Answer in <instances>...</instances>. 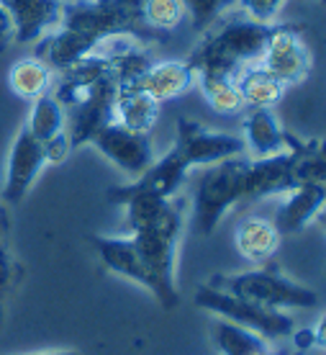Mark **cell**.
<instances>
[{
    "mask_svg": "<svg viewBox=\"0 0 326 355\" xmlns=\"http://www.w3.org/2000/svg\"><path fill=\"white\" fill-rule=\"evenodd\" d=\"M183 227H185V201L172 196L157 222L147 230L129 234L150 278L147 291L154 293V299L165 309H175L180 304V293L175 286V255Z\"/></svg>",
    "mask_w": 326,
    "mask_h": 355,
    "instance_id": "6da1fadb",
    "label": "cell"
},
{
    "mask_svg": "<svg viewBox=\"0 0 326 355\" xmlns=\"http://www.w3.org/2000/svg\"><path fill=\"white\" fill-rule=\"evenodd\" d=\"M273 24H257L252 18H234L224 26L213 28L201 49L188 60L195 72L219 70L237 72L244 64H252L264 52Z\"/></svg>",
    "mask_w": 326,
    "mask_h": 355,
    "instance_id": "7a4b0ae2",
    "label": "cell"
},
{
    "mask_svg": "<svg viewBox=\"0 0 326 355\" xmlns=\"http://www.w3.org/2000/svg\"><path fill=\"white\" fill-rule=\"evenodd\" d=\"M211 288L234 293L239 299L255 302L267 309H314L318 306V293L309 286L296 284L275 268H255L244 273L213 275L208 281Z\"/></svg>",
    "mask_w": 326,
    "mask_h": 355,
    "instance_id": "3957f363",
    "label": "cell"
},
{
    "mask_svg": "<svg viewBox=\"0 0 326 355\" xmlns=\"http://www.w3.org/2000/svg\"><path fill=\"white\" fill-rule=\"evenodd\" d=\"M249 160L231 157V160L208 165L198 178L193 198V227L201 237H208L216 232L221 219L244 201V175H247Z\"/></svg>",
    "mask_w": 326,
    "mask_h": 355,
    "instance_id": "277c9868",
    "label": "cell"
},
{
    "mask_svg": "<svg viewBox=\"0 0 326 355\" xmlns=\"http://www.w3.org/2000/svg\"><path fill=\"white\" fill-rule=\"evenodd\" d=\"M195 304L201 309L216 314L219 320L234 322L239 327L252 329L264 340H285L296 332V322L288 311L282 309H267L255 302L239 299L234 293L219 291L206 284L195 291Z\"/></svg>",
    "mask_w": 326,
    "mask_h": 355,
    "instance_id": "5b68a950",
    "label": "cell"
},
{
    "mask_svg": "<svg viewBox=\"0 0 326 355\" xmlns=\"http://www.w3.org/2000/svg\"><path fill=\"white\" fill-rule=\"evenodd\" d=\"M257 64L270 72L273 78H278L285 88H291L311 75L314 57H311V49L300 39V31L296 26H273Z\"/></svg>",
    "mask_w": 326,
    "mask_h": 355,
    "instance_id": "8992f818",
    "label": "cell"
},
{
    "mask_svg": "<svg viewBox=\"0 0 326 355\" xmlns=\"http://www.w3.org/2000/svg\"><path fill=\"white\" fill-rule=\"evenodd\" d=\"M175 150L183 155L188 168H208L216 162L242 157L244 155V142L237 134L213 132L208 126L198 124L193 119H180L177 121V139Z\"/></svg>",
    "mask_w": 326,
    "mask_h": 355,
    "instance_id": "52a82bcc",
    "label": "cell"
},
{
    "mask_svg": "<svg viewBox=\"0 0 326 355\" xmlns=\"http://www.w3.org/2000/svg\"><path fill=\"white\" fill-rule=\"evenodd\" d=\"M106 160H111L118 170H124L129 175L139 178L144 170L154 162V152H152L150 134H136L132 129H124L118 124H106L100 132L90 139Z\"/></svg>",
    "mask_w": 326,
    "mask_h": 355,
    "instance_id": "ba28073f",
    "label": "cell"
},
{
    "mask_svg": "<svg viewBox=\"0 0 326 355\" xmlns=\"http://www.w3.org/2000/svg\"><path fill=\"white\" fill-rule=\"evenodd\" d=\"M46 168V157L42 144L36 142L24 126L10 144L8 165H6V180H3V201L10 206L21 204L31 186L36 183L39 173Z\"/></svg>",
    "mask_w": 326,
    "mask_h": 355,
    "instance_id": "9c48e42d",
    "label": "cell"
},
{
    "mask_svg": "<svg viewBox=\"0 0 326 355\" xmlns=\"http://www.w3.org/2000/svg\"><path fill=\"white\" fill-rule=\"evenodd\" d=\"M296 139L291 137L288 150L270 155V157H257L249 160L247 175H244V201H257L267 196H285L296 188Z\"/></svg>",
    "mask_w": 326,
    "mask_h": 355,
    "instance_id": "30bf717a",
    "label": "cell"
},
{
    "mask_svg": "<svg viewBox=\"0 0 326 355\" xmlns=\"http://www.w3.org/2000/svg\"><path fill=\"white\" fill-rule=\"evenodd\" d=\"M13 21V42L28 44L44 34H52L62 24L64 0H3Z\"/></svg>",
    "mask_w": 326,
    "mask_h": 355,
    "instance_id": "8fae6325",
    "label": "cell"
},
{
    "mask_svg": "<svg viewBox=\"0 0 326 355\" xmlns=\"http://www.w3.org/2000/svg\"><path fill=\"white\" fill-rule=\"evenodd\" d=\"M195 85V70L188 60H165V62H152L139 78L126 85V88L141 90L157 103L172 101V98L185 96Z\"/></svg>",
    "mask_w": 326,
    "mask_h": 355,
    "instance_id": "7c38bea8",
    "label": "cell"
},
{
    "mask_svg": "<svg viewBox=\"0 0 326 355\" xmlns=\"http://www.w3.org/2000/svg\"><path fill=\"white\" fill-rule=\"evenodd\" d=\"M242 132H244L242 137L244 150L252 152L255 160L278 155V152L288 150V144H291V134L282 129L278 116L270 108H249L242 121Z\"/></svg>",
    "mask_w": 326,
    "mask_h": 355,
    "instance_id": "4fadbf2b",
    "label": "cell"
},
{
    "mask_svg": "<svg viewBox=\"0 0 326 355\" xmlns=\"http://www.w3.org/2000/svg\"><path fill=\"white\" fill-rule=\"evenodd\" d=\"M324 186H296L285 193V201L275 214V230L282 234H298L324 211Z\"/></svg>",
    "mask_w": 326,
    "mask_h": 355,
    "instance_id": "5bb4252c",
    "label": "cell"
},
{
    "mask_svg": "<svg viewBox=\"0 0 326 355\" xmlns=\"http://www.w3.org/2000/svg\"><path fill=\"white\" fill-rule=\"evenodd\" d=\"M280 232L275 230L273 219L264 216H247L234 230V248L247 263H267L280 248Z\"/></svg>",
    "mask_w": 326,
    "mask_h": 355,
    "instance_id": "9a60e30c",
    "label": "cell"
},
{
    "mask_svg": "<svg viewBox=\"0 0 326 355\" xmlns=\"http://www.w3.org/2000/svg\"><path fill=\"white\" fill-rule=\"evenodd\" d=\"M93 248H96L98 258L103 260V266L114 273L124 275L134 284L150 288V278H147V270L141 266V258L136 248H134L132 237H103V234H96L90 237Z\"/></svg>",
    "mask_w": 326,
    "mask_h": 355,
    "instance_id": "2e32d148",
    "label": "cell"
},
{
    "mask_svg": "<svg viewBox=\"0 0 326 355\" xmlns=\"http://www.w3.org/2000/svg\"><path fill=\"white\" fill-rule=\"evenodd\" d=\"M188 173H190L188 162L183 160V155L172 147L167 155H162L159 160L152 162L139 178H134V186L144 188V191H152V193L162 196V198H172V196H177V191L183 188Z\"/></svg>",
    "mask_w": 326,
    "mask_h": 355,
    "instance_id": "e0dca14e",
    "label": "cell"
},
{
    "mask_svg": "<svg viewBox=\"0 0 326 355\" xmlns=\"http://www.w3.org/2000/svg\"><path fill=\"white\" fill-rule=\"evenodd\" d=\"M234 75L237 72H219V70L195 72V85L201 90V96L206 98V103L211 106V111H216L221 116H237L247 111Z\"/></svg>",
    "mask_w": 326,
    "mask_h": 355,
    "instance_id": "ac0fdd59",
    "label": "cell"
},
{
    "mask_svg": "<svg viewBox=\"0 0 326 355\" xmlns=\"http://www.w3.org/2000/svg\"><path fill=\"white\" fill-rule=\"evenodd\" d=\"M93 46H96V42L90 36L80 34V31H75L70 26H57L46 39L42 54H36V57H42L52 70L62 72L67 67H72V64H78L80 60L90 57Z\"/></svg>",
    "mask_w": 326,
    "mask_h": 355,
    "instance_id": "d6986e66",
    "label": "cell"
},
{
    "mask_svg": "<svg viewBox=\"0 0 326 355\" xmlns=\"http://www.w3.org/2000/svg\"><path fill=\"white\" fill-rule=\"evenodd\" d=\"M234 80H237V88L242 93V101H244L247 108L278 106L282 101V96H285V90H288L278 78H273L270 72L262 70L257 62L239 67Z\"/></svg>",
    "mask_w": 326,
    "mask_h": 355,
    "instance_id": "ffe728a7",
    "label": "cell"
},
{
    "mask_svg": "<svg viewBox=\"0 0 326 355\" xmlns=\"http://www.w3.org/2000/svg\"><path fill=\"white\" fill-rule=\"evenodd\" d=\"M159 119V103L141 90L118 88L114 101V124L136 134H150Z\"/></svg>",
    "mask_w": 326,
    "mask_h": 355,
    "instance_id": "44dd1931",
    "label": "cell"
},
{
    "mask_svg": "<svg viewBox=\"0 0 326 355\" xmlns=\"http://www.w3.org/2000/svg\"><path fill=\"white\" fill-rule=\"evenodd\" d=\"M54 70L42 57H24L8 72V85L18 98L36 101V98L52 93Z\"/></svg>",
    "mask_w": 326,
    "mask_h": 355,
    "instance_id": "7402d4cb",
    "label": "cell"
},
{
    "mask_svg": "<svg viewBox=\"0 0 326 355\" xmlns=\"http://www.w3.org/2000/svg\"><path fill=\"white\" fill-rule=\"evenodd\" d=\"M31 103L34 106L28 114L26 129L42 147L67 134V116H64L62 103L54 98V93H46V96L36 98Z\"/></svg>",
    "mask_w": 326,
    "mask_h": 355,
    "instance_id": "603a6c76",
    "label": "cell"
},
{
    "mask_svg": "<svg viewBox=\"0 0 326 355\" xmlns=\"http://www.w3.org/2000/svg\"><path fill=\"white\" fill-rule=\"evenodd\" d=\"M213 343L221 355H264L270 353V340L260 338L252 329H244L226 320L213 322Z\"/></svg>",
    "mask_w": 326,
    "mask_h": 355,
    "instance_id": "cb8c5ba5",
    "label": "cell"
},
{
    "mask_svg": "<svg viewBox=\"0 0 326 355\" xmlns=\"http://www.w3.org/2000/svg\"><path fill=\"white\" fill-rule=\"evenodd\" d=\"M296 186H324L326 162L321 142H296V168H293Z\"/></svg>",
    "mask_w": 326,
    "mask_h": 355,
    "instance_id": "d4e9b609",
    "label": "cell"
},
{
    "mask_svg": "<svg viewBox=\"0 0 326 355\" xmlns=\"http://www.w3.org/2000/svg\"><path fill=\"white\" fill-rule=\"evenodd\" d=\"M185 16V0H141V21L154 31H172Z\"/></svg>",
    "mask_w": 326,
    "mask_h": 355,
    "instance_id": "484cf974",
    "label": "cell"
},
{
    "mask_svg": "<svg viewBox=\"0 0 326 355\" xmlns=\"http://www.w3.org/2000/svg\"><path fill=\"white\" fill-rule=\"evenodd\" d=\"M234 3H239L247 18L257 24H273L288 0H234Z\"/></svg>",
    "mask_w": 326,
    "mask_h": 355,
    "instance_id": "4316f807",
    "label": "cell"
},
{
    "mask_svg": "<svg viewBox=\"0 0 326 355\" xmlns=\"http://www.w3.org/2000/svg\"><path fill=\"white\" fill-rule=\"evenodd\" d=\"M234 0H185L188 13L193 16V21L198 24V28H206L208 24H213L219 13L226 6H231Z\"/></svg>",
    "mask_w": 326,
    "mask_h": 355,
    "instance_id": "83f0119b",
    "label": "cell"
},
{
    "mask_svg": "<svg viewBox=\"0 0 326 355\" xmlns=\"http://www.w3.org/2000/svg\"><path fill=\"white\" fill-rule=\"evenodd\" d=\"M10 284H13V258L8 250L0 245V299L10 288Z\"/></svg>",
    "mask_w": 326,
    "mask_h": 355,
    "instance_id": "f1b7e54d",
    "label": "cell"
},
{
    "mask_svg": "<svg viewBox=\"0 0 326 355\" xmlns=\"http://www.w3.org/2000/svg\"><path fill=\"white\" fill-rule=\"evenodd\" d=\"M13 42V21H10V13L8 8L3 6V0H0V52L10 46Z\"/></svg>",
    "mask_w": 326,
    "mask_h": 355,
    "instance_id": "f546056e",
    "label": "cell"
},
{
    "mask_svg": "<svg viewBox=\"0 0 326 355\" xmlns=\"http://www.w3.org/2000/svg\"><path fill=\"white\" fill-rule=\"evenodd\" d=\"M36 355H80L78 350H49V353H36Z\"/></svg>",
    "mask_w": 326,
    "mask_h": 355,
    "instance_id": "4dcf8cb0",
    "label": "cell"
},
{
    "mask_svg": "<svg viewBox=\"0 0 326 355\" xmlns=\"http://www.w3.org/2000/svg\"><path fill=\"white\" fill-rule=\"evenodd\" d=\"M0 327H3V304H0Z\"/></svg>",
    "mask_w": 326,
    "mask_h": 355,
    "instance_id": "1f68e13d",
    "label": "cell"
},
{
    "mask_svg": "<svg viewBox=\"0 0 326 355\" xmlns=\"http://www.w3.org/2000/svg\"><path fill=\"white\" fill-rule=\"evenodd\" d=\"M264 355H275V353H273V350H270V353H264Z\"/></svg>",
    "mask_w": 326,
    "mask_h": 355,
    "instance_id": "d6a6232c",
    "label": "cell"
}]
</instances>
